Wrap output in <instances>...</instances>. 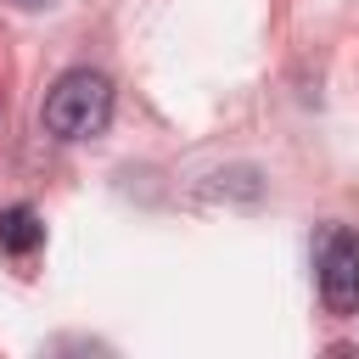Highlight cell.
<instances>
[{
	"label": "cell",
	"mask_w": 359,
	"mask_h": 359,
	"mask_svg": "<svg viewBox=\"0 0 359 359\" xmlns=\"http://www.w3.org/2000/svg\"><path fill=\"white\" fill-rule=\"evenodd\" d=\"M17 6H50V0H17Z\"/></svg>",
	"instance_id": "277c9868"
},
{
	"label": "cell",
	"mask_w": 359,
	"mask_h": 359,
	"mask_svg": "<svg viewBox=\"0 0 359 359\" xmlns=\"http://www.w3.org/2000/svg\"><path fill=\"white\" fill-rule=\"evenodd\" d=\"M314 280H320V303L348 320L359 314V236L348 224H325L314 241Z\"/></svg>",
	"instance_id": "7a4b0ae2"
},
{
	"label": "cell",
	"mask_w": 359,
	"mask_h": 359,
	"mask_svg": "<svg viewBox=\"0 0 359 359\" xmlns=\"http://www.w3.org/2000/svg\"><path fill=\"white\" fill-rule=\"evenodd\" d=\"M39 118H45V129L56 140H95L112 123V79L95 73V67H67L45 90Z\"/></svg>",
	"instance_id": "6da1fadb"
},
{
	"label": "cell",
	"mask_w": 359,
	"mask_h": 359,
	"mask_svg": "<svg viewBox=\"0 0 359 359\" xmlns=\"http://www.w3.org/2000/svg\"><path fill=\"white\" fill-rule=\"evenodd\" d=\"M45 241V224H39V213L34 208H0V247L11 252V258H28L34 247Z\"/></svg>",
	"instance_id": "3957f363"
}]
</instances>
